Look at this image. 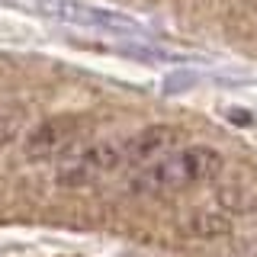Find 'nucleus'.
I'll return each instance as SVG.
<instances>
[{
    "mask_svg": "<svg viewBox=\"0 0 257 257\" xmlns=\"http://www.w3.org/2000/svg\"><path fill=\"white\" fill-rule=\"evenodd\" d=\"M55 16H61V20H71V23H84V26H128V20L116 13H100L93 10V7L87 4H68V0H58V4L48 7Z\"/></svg>",
    "mask_w": 257,
    "mask_h": 257,
    "instance_id": "39448f33",
    "label": "nucleus"
},
{
    "mask_svg": "<svg viewBox=\"0 0 257 257\" xmlns=\"http://www.w3.org/2000/svg\"><path fill=\"white\" fill-rule=\"evenodd\" d=\"M183 142V128L180 125H171V122H161V125H145L139 128L135 135H128L122 142V151H125V164L132 167H148L155 161L167 158L171 151L180 148Z\"/></svg>",
    "mask_w": 257,
    "mask_h": 257,
    "instance_id": "20e7f679",
    "label": "nucleus"
},
{
    "mask_svg": "<svg viewBox=\"0 0 257 257\" xmlns=\"http://www.w3.org/2000/svg\"><path fill=\"white\" fill-rule=\"evenodd\" d=\"M87 132V119L80 112H58L48 116L39 125H32L23 142V155L29 161H52L68 155L71 148L80 142V135Z\"/></svg>",
    "mask_w": 257,
    "mask_h": 257,
    "instance_id": "7ed1b4c3",
    "label": "nucleus"
},
{
    "mask_svg": "<svg viewBox=\"0 0 257 257\" xmlns=\"http://www.w3.org/2000/svg\"><path fill=\"white\" fill-rule=\"evenodd\" d=\"M125 167V151L122 142H90L87 148L74 151L71 158H64L55 171V183L64 190H80L90 187L100 177Z\"/></svg>",
    "mask_w": 257,
    "mask_h": 257,
    "instance_id": "f03ea898",
    "label": "nucleus"
},
{
    "mask_svg": "<svg viewBox=\"0 0 257 257\" xmlns=\"http://www.w3.org/2000/svg\"><path fill=\"white\" fill-rule=\"evenodd\" d=\"M222 171V151L212 145H180L167 158L135 171L128 180L132 193L142 196H161V193H183L199 183L215 180Z\"/></svg>",
    "mask_w": 257,
    "mask_h": 257,
    "instance_id": "f257e3e1",
    "label": "nucleus"
}]
</instances>
